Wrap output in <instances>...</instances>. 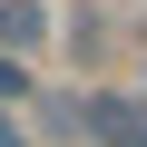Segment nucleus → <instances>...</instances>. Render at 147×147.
Wrapping results in <instances>:
<instances>
[{
  "instance_id": "1",
  "label": "nucleus",
  "mask_w": 147,
  "mask_h": 147,
  "mask_svg": "<svg viewBox=\"0 0 147 147\" xmlns=\"http://www.w3.org/2000/svg\"><path fill=\"white\" fill-rule=\"evenodd\" d=\"M39 39H49V0H0V49L20 59V49H39Z\"/></svg>"
},
{
  "instance_id": "2",
  "label": "nucleus",
  "mask_w": 147,
  "mask_h": 147,
  "mask_svg": "<svg viewBox=\"0 0 147 147\" xmlns=\"http://www.w3.org/2000/svg\"><path fill=\"white\" fill-rule=\"evenodd\" d=\"M88 127H98L108 147H147V108H137V98H98V108H88Z\"/></svg>"
},
{
  "instance_id": "3",
  "label": "nucleus",
  "mask_w": 147,
  "mask_h": 147,
  "mask_svg": "<svg viewBox=\"0 0 147 147\" xmlns=\"http://www.w3.org/2000/svg\"><path fill=\"white\" fill-rule=\"evenodd\" d=\"M20 98H39V79H30V59L0 49V108H20Z\"/></svg>"
},
{
  "instance_id": "4",
  "label": "nucleus",
  "mask_w": 147,
  "mask_h": 147,
  "mask_svg": "<svg viewBox=\"0 0 147 147\" xmlns=\"http://www.w3.org/2000/svg\"><path fill=\"white\" fill-rule=\"evenodd\" d=\"M0 147H20V127H10V118H0Z\"/></svg>"
}]
</instances>
